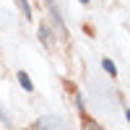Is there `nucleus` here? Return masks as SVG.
<instances>
[{"instance_id":"9","label":"nucleus","mask_w":130,"mask_h":130,"mask_svg":"<svg viewBox=\"0 0 130 130\" xmlns=\"http://www.w3.org/2000/svg\"><path fill=\"white\" fill-rule=\"evenodd\" d=\"M125 117H127V122H130V109H127V112H125Z\"/></svg>"},{"instance_id":"7","label":"nucleus","mask_w":130,"mask_h":130,"mask_svg":"<svg viewBox=\"0 0 130 130\" xmlns=\"http://www.w3.org/2000/svg\"><path fill=\"white\" fill-rule=\"evenodd\" d=\"M75 107H78V112L83 115V109H86V107H83V96H81V94H75Z\"/></svg>"},{"instance_id":"2","label":"nucleus","mask_w":130,"mask_h":130,"mask_svg":"<svg viewBox=\"0 0 130 130\" xmlns=\"http://www.w3.org/2000/svg\"><path fill=\"white\" fill-rule=\"evenodd\" d=\"M39 39H42V44H44L47 50L55 47V34H52L50 24H42V26H39Z\"/></svg>"},{"instance_id":"3","label":"nucleus","mask_w":130,"mask_h":130,"mask_svg":"<svg viewBox=\"0 0 130 130\" xmlns=\"http://www.w3.org/2000/svg\"><path fill=\"white\" fill-rule=\"evenodd\" d=\"M16 5H18V10H21V13H24V18H26V21H34V13H31L29 0H16Z\"/></svg>"},{"instance_id":"8","label":"nucleus","mask_w":130,"mask_h":130,"mask_svg":"<svg viewBox=\"0 0 130 130\" xmlns=\"http://www.w3.org/2000/svg\"><path fill=\"white\" fill-rule=\"evenodd\" d=\"M0 120H3V122H8V115L3 112V107H0Z\"/></svg>"},{"instance_id":"10","label":"nucleus","mask_w":130,"mask_h":130,"mask_svg":"<svg viewBox=\"0 0 130 130\" xmlns=\"http://www.w3.org/2000/svg\"><path fill=\"white\" fill-rule=\"evenodd\" d=\"M81 3H83V5H89V0H81Z\"/></svg>"},{"instance_id":"4","label":"nucleus","mask_w":130,"mask_h":130,"mask_svg":"<svg viewBox=\"0 0 130 130\" xmlns=\"http://www.w3.org/2000/svg\"><path fill=\"white\" fill-rule=\"evenodd\" d=\"M18 83H21V89H24V91H34V83H31V78H29L24 70H18Z\"/></svg>"},{"instance_id":"1","label":"nucleus","mask_w":130,"mask_h":130,"mask_svg":"<svg viewBox=\"0 0 130 130\" xmlns=\"http://www.w3.org/2000/svg\"><path fill=\"white\" fill-rule=\"evenodd\" d=\"M31 130H62V120H60V117H52V115L39 117Z\"/></svg>"},{"instance_id":"11","label":"nucleus","mask_w":130,"mask_h":130,"mask_svg":"<svg viewBox=\"0 0 130 130\" xmlns=\"http://www.w3.org/2000/svg\"><path fill=\"white\" fill-rule=\"evenodd\" d=\"M47 3H50V5H52V3H55V0H47Z\"/></svg>"},{"instance_id":"12","label":"nucleus","mask_w":130,"mask_h":130,"mask_svg":"<svg viewBox=\"0 0 130 130\" xmlns=\"http://www.w3.org/2000/svg\"><path fill=\"white\" fill-rule=\"evenodd\" d=\"M21 130H26V127H21Z\"/></svg>"},{"instance_id":"6","label":"nucleus","mask_w":130,"mask_h":130,"mask_svg":"<svg viewBox=\"0 0 130 130\" xmlns=\"http://www.w3.org/2000/svg\"><path fill=\"white\" fill-rule=\"evenodd\" d=\"M83 130H104L99 122H94L91 117H83Z\"/></svg>"},{"instance_id":"5","label":"nucleus","mask_w":130,"mask_h":130,"mask_svg":"<svg viewBox=\"0 0 130 130\" xmlns=\"http://www.w3.org/2000/svg\"><path fill=\"white\" fill-rule=\"evenodd\" d=\"M102 68L107 70V75H112V78H117V65H115V62H112L109 57H104V60H102Z\"/></svg>"}]
</instances>
